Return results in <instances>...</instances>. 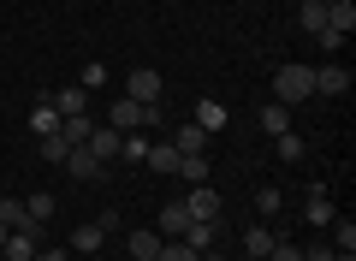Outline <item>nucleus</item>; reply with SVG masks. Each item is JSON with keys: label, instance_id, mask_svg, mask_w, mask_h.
I'll use <instances>...</instances> for the list:
<instances>
[{"label": "nucleus", "instance_id": "obj_1", "mask_svg": "<svg viewBox=\"0 0 356 261\" xmlns=\"http://www.w3.org/2000/svg\"><path fill=\"white\" fill-rule=\"evenodd\" d=\"M309 95H315V65L291 60V65L273 72V101H280V107H297V101H309Z\"/></svg>", "mask_w": 356, "mask_h": 261}, {"label": "nucleus", "instance_id": "obj_2", "mask_svg": "<svg viewBox=\"0 0 356 261\" xmlns=\"http://www.w3.org/2000/svg\"><path fill=\"white\" fill-rule=\"evenodd\" d=\"M107 125H113V131H161V107H143V101L119 95L113 107H107Z\"/></svg>", "mask_w": 356, "mask_h": 261}, {"label": "nucleus", "instance_id": "obj_3", "mask_svg": "<svg viewBox=\"0 0 356 261\" xmlns=\"http://www.w3.org/2000/svg\"><path fill=\"white\" fill-rule=\"evenodd\" d=\"M113 226H119V214H102V220L77 226V232H72V249H77V255H95V249L107 244V232H113Z\"/></svg>", "mask_w": 356, "mask_h": 261}, {"label": "nucleus", "instance_id": "obj_4", "mask_svg": "<svg viewBox=\"0 0 356 261\" xmlns=\"http://www.w3.org/2000/svg\"><path fill=\"white\" fill-rule=\"evenodd\" d=\"M125 95L143 101V107H161V72H149V65H143V72H131V77H125Z\"/></svg>", "mask_w": 356, "mask_h": 261}, {"label": "nucleus", "instance_id": "obj_5", "mask_svg": "<svg viewBox=\"0 0 356 261\" xmlns=\"http://www.w3.org/2000/svg\"><path fill=\"white\" fill-rule=\"evenodd\" d=\"M36 232L42 226H30V232H6V244H0V261H36Z\"/></svg>", "mask_w": 356, "mask_h": 261}, {"label": "nucleus", "instance_id": "obj_6", "mask_svg": "<svg viewBox=\"0 0 356 261\" xmlns=\"http://www.w3.org/2000/svg\"><path fill=\"white\" fill-rule=\"evenodd\" d=\"M184 214H191V220H220V190L214 184H196L191 196H184Z\"/></svg>", "mask_w": 356, "mask_h": 261}, {"label": "nucleus", "instance_id": "obj_7", "mask_svg": "<svg viewBox=\"0 0 356 261\" xmlns=\"http://www.w3.org/2000/svg\"><path fill=\"white\" fill-rule=\"evenodd\" d=\"M303 220H309V226H332V220H339V214H332V196H327V184H321V178H315V184H309Z\"/></svg>", "mask_w": 356, "mask_h": 261}, {"label": "nucleus", "instance_id": "obj_8", "mask_svg": "<svg viewBox=\"0 0 356 261\" xmlns=\"http://www.w3.org/2000/svg\"><path fill=\"white\" fill-rule=\"evenodd\" d=\"M119 143H125V131H113V125H95V131H89V143H83V149L89 155H95V161H113V155H119Z\"/></svg>", "mask_w": 356, "mask_h": 261}, {"label": "nucleus", "instance_id": "obj_9", "mask_svg": "<svg viewBox=\"0 0 356 261\" xmlns=\"http://www.w3.org/2000/svg\"><path fill=\"white\" fill-rule=\"evenodd\" d=\"M315 95H350V72L344 65H315Z\"/></svg>", "mask_w": 356, "mask_h": 261}, {"label": "nucleus", "instance_id": "obj_10", "mask_svg": "<svg viewBox=\"0 0 356 261\" xmlns=\"http://www.w3.org/2000/svg\"><path fill=\"white\" fill-rule=\"evenodd\" d=\"M161 244H166V237L161 232H149V226H137V232H131V261H154V255H161Z\"/></svg>", "mask_w": 356, "mask_h": 261}, {"label": "nucleus", "instance_id": "obj_11", "mask_svg": "<svg viewBox=\"0 0 356 261\" xmlns=\"http://www.w3.org/2000/svg\"><path fill=\"white\" fill-rule=\"evenodd\" d=\"M214 237H220V220H191V226H184V244H191L196 255H208Z\"/></svg>", "mask_w": 356, "mask_h": 261}, {"label": "nucleus", "instance_id": "obj_12", "mask_svg": "<svg viewBox=\"0 0 356 261\" xmlns=\"http://www.w3.org/2000/svg\"><path fill=\"white\" fill-rule=\"evenodd\" d=\"M54 101V113H60V119H72V113H89V89H77V84H65L60 95H48Z\"/></svg>", "mask_w": 356, "mask_h": 261}, {"label": "nucleus", "instance_id": "obj_13", "mask_svg": "<svg viewBox=\"0 0 356 261\" xmlns=\"http://www.w3.org/2000/svg\"><path fill=\"white\" fill-rule=\"evenodd\" d=\"M172 149L178 155H208V131H202V125H178V131H172Z\"/></svg>", "mask_w": 356, "mask_h": 261}, {"label": "nucleus", "instance_id": "obj_14", "mask_svg": "<svg viewBox=\"0 0 356 261\" xmlns=\"http://www.w3.org/2000/svg\"><path fill=\"white\" fill-rule=\"evenodd\" d=\"M0 226H6V232H30L36 220H30V208L18 196H0Z\"/></svg>", "mask_w": 356, "mask_h": 261}, {"label": "nucleus", "instance_id": "obj_15", "mask_svg": "<svg viewBox=\"0 0 356 261\" xmlns=\"http://www.w3.org/2000/svg\"><path fill=\"white\" fill-rule=\"evenodd\" d=\"M184 226H191L184 202H166V208H161V220H154V232H161V237H184Z\"/></svg>", "mask_w": 356, "mask_h": 261}, {"label": "nucleus", "instance_id": "obj_16", "mask_svg": "<svg viewBox=\"0 0 356 261\" xmlns=\"http://www.w3.org/2000/svg\"><path fill=\"white\" fill-rule=\"evenodd\" d=\"M30 131H36V137L60 131V113H54V101H48V95H36V107H30Z\"/></svg>", "mask_w": 356, "mask_h": 261}, {"label": "nucleus", "instance_id": "obj_17", "mask_svg": "<svg viewBox=\"0 0 356 261\" xmlns=\"http://www.w3.org/2000/svg\"><path fill=\"white\" fill-rule=\"evenodd\" d=\"M89 131H95V119H89V113H72V119H60V137L72 143V149H83Z\"/></svg>", "mask_w": 356, "mask_h": 261}, {"label": "nucleus", "instance_id": "obj_18", "mask_svg": "<svg viewBox=\"0 0 356 261\" xmlns=\"http://www.w3.org/2000/svg\"><path fill=\"white\" fill-rule=\"evenodd\" d=\"M65 173H72V178H102V161H95V155H89V149H72V155H65Z\"/></svg>", "mask_w": 356, "mask_h": 261}, {"label": "nucleus", "instance_id": "obj_19", "mask_svg": "<svg viewBox=\"0 0 356 261\" xmlns=\"http://www.w3.org/2000/svg\"><path fill=\"white\" fill-rule=\"evenodd\" d=\"M143 166H154V173H178V149H172V143H149Z\"/></svg>", "mask_w": 356, "mask_h": 261}, {"label": "nucleus", "instance_id": "obj_20", "mask_svg": "<svg viewBox=\"0 0 356 261\" xmlns=\"http://www.w3.org/2000/svg\"><path fill=\"white\" fill-rule=\"evenodd\" d=\"M261 131L285 137V131H291V107H280V101H267V107H261Z\"/></svg>", "mask_w": 356, "mask_h": 261}, {"label": "nucleus", "instance_id": "obj_21", "mask_svg": "<svg viewBox=\"0 0 356 261\" xmlns=\"http://www.w3.org/2000/svg\"><path fill=\"white\" fill-rule=\"evenodd\" d=\"M297 18H303L309 36H321V30H327V6H321V0H297Z\"/></svg>", "mask_w": 356, "mask_h": 261}, {"label": "nucleus", "instance_id": "obj_22", "mask_svg": "<svg viewBox=\"0 0 356 261\" xmlns=\"http://www.w3.org/2000/svg\"><path fill=\"white\" fill-rule=\"evenodd\" d=\"M226 119H232V113H226V101H196V125H202V131H220Z\"/></svg>", "mask_w": 356, "mask_h": 261}, {"label": "nucleus", "instance_id": "obj_23", "mask_svg": "<svg viewBox=\"0 0 356 261\" xmlns=\"http://www.w3.org/2000/svg\"><path fill=\"white\" fill-rule=\"evenodd\" d=\"M178 178H191V184H208V155H178Z\"/></svg>", "mask_w": 356, "mask_h": 261}, {"label": "nucleus", "instance_id": "obj_24", "mask_svg": "<svg viewBox=\"0 0 356 261\" xmlns=\"http://www.w3.org/2000/svg\"><path fill=\"white\" fill-rule=\"evenodd\" d=\"M77 89H89V95H95V89H107V65H102V60H89L83 72H77Z\"/></svg>", "mask_w": 356, "mask_h": 261}, {"label": "nucleus", "instance_id": "obj_25", "mask_svg": "<svg viewBox=\"0 0 356 261\" xmlns=\"http://www.w3.org/2000/svg\"><path fill=\"white\" fill-rule=\"evenodd\" d=\"M154 261H202V255H196V249L184 244V237H166V244H161V255H154Z\"/></svg>", "mask_w": 356, "mask_h": 261}, {"label": "nucleus", "instance_id": "obj_26", "mask_svg": "<svg viewBox=\"0 0 356 261\" xmlns=\"http://www.w3.org/2000/svg\"><path fill=\"white\" fill-rule=\"evenodd\" d=\"M273 143H280V161H291V166H297V161L309 155V143L297 137V131H285V137H273Z\"/></svg>", "mask_w": 356, "mask_h": 261}, {"label": "nucleus", "instance_id": "obj_27", "mask_svg": "<svg viewBox=\"0 0 356 261\" xmlns=\"http://www.w3.org/2000/svg\"><path fill=\"white\" fill-rule=\"evenodd\" d=\"M65 155H72V143H65L60 131H48V137H42V161H54V166H60Z\"/></svg>", "mask_w": 356, "mask_h": 261}, {"label": "nucleus", "instance_id": "obj_28", "mask_svg": "<svg viewBox=\"0 0 356 261\" xmlns=\"http://www.w3.org/2000/svg\"><path fill=\"white\" fill-rule=\"evenodd\" d=\"M255 208H261L267 220H273V214L285 208V196H280V190H273V184H261V190H255Z\"/></svg>", "mask_w": 356, "mask_h": 261}, {"label": "nucleus", "instance_id": "obj_29", "mask_svg": "<svg viewBox=\"0 0 356 261\" xmlns=\"http://www.w3.org/2000/svg\"><path fill=\"white\" fill-rule=\"evenodd\" d=\"M119 155H125V161H143V155H149V137H143V131H125V143H119Z\"/></svg>", "mask_w": 356, "mask_h": 261}, {"label": "nucleus", "instance_id": "obj_30", "mask_svg": "<svg viewBox=\"0 0 356 261\" xmlns=\"http://www.w3.org/2000/svg\"><path fill=\"white\" fill-rule=\"evenodd\" d=\"M243 249H250V255H267V249H273V232H261V226H250V232H243Z\"/></svg>", "mask_w": 356, "mask_h": 261}, {"label": "nucleus", "instance_id": "obj_31", "mask_svg": "<svg viewBox=\"0 0 356 261\" xmlns=\"http://www.w3.org/2000/svg\"><path fill=\"white\" fill-rule=\"evenodd\" d=\"M332 244H339L344 255H356V226L350 220H332Z\"/></svg>", "mask_w": 356, "mask_h": 261}, {"label": "nucleus", "instance_id": "obj_32", "mask_svg": "<svg viewBox=\"0 0 356 261\" xmlns=\"http://www.w3.org/2000/svg\"><path fill=\"white\" fill-rule=\"evenodd\" d=\"M24 208H30V220H36V226H48V220H54V196H30Z\"/></svg>", "mask_w": 356, "mask_h": 261}, {"label": "nucleus", "instance_id": "obj_33", "mask_svg": "<svg viewBox=\"0 0 356 261\" xmlns=\"http://www.w3.org/2000/svg\"><path fill=\"white\" fill-rule=\"evenodd\" d=\"M267 261H303V249L285 244V237H273V249H267Z\"/></svg>", "mask_w": 356, "mask_h": 261}, {"label": "nucleus", "instance_id": "obj_34", "mask_svg": "<svg viewBox=\"0 0 356 261\" xmlns=\"http://www.w3.org/2000/svg\"><path fill=\"white\" fill-rule=\"evenodd\" d=\"M303 261H332V249H327V244H315V249H303Z\"/></svg>", "mask_w": 356, "mask_h": 261}, {"label": "nucleus", "instance_id": "obj_35", "mask_svg": "<svg viewBox=\"0 0 356 261\" xmlns=\"http://www.w3.org/2000/svg\"><path fill=\"white\" fill-rule=\"evenodd\" d=\"M202 261H226V255H214V249H208V255H202Z\"/></svg>", "mask_w": 356, "mask_h": 261}, {"label": "nucleus", "instance_id": "obj_36", "mask_svg": "<svg viewBox=\"0 0 356 261\" xmlns=\"http://www.w3.org/2000/svg\"><path fill=\"white\" fill-rule=\"evenodd\" d=\"M0 244H6V226H0Z\"/></svg>", "mask_w": 356, "mask_h": 261}, {"label": "nucleus", "instance_id": "obj_37", "mask_svg": "<svg viewBox=\"0 0 356 261\" xmlns=\"http://www.w3.org/2000/svg\"><path fill=\"white\" fill-rule=\"evenodd\" d=\"M250 261H267V255H250Z\"/></svg>", "mask_w": 356, "mask_h": 261}, {"label": "nucleus", "instance_id": "obj_38", "mask_svg": "<svg viewBox=\"0 0 356 261\" xmlns=\"http://www.w3.org/2000/svg\"><path fill=\"white\" fill-rule=\"evenodd\" d=\"M321 6H332V0H321Z\"/></svg>", "mask_w": 356, "mask_h": 261}, {"label": "nucleus", "instance_id": "obj_39", "mask_svg": "<svg viewBox=\"0 0 356 261\" xmlns=\"http://www.w3.org/2000/svg\"><path fill=\"white\" fill-rule=\"evenodd\" d=\"M125 261H131V255H125Z\"/></svg>", "mask_w": 356, "mask_h": 261}]
</instances>
